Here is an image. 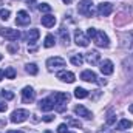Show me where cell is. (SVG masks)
I'll return each mask as SVG.
<instances>
[{
  "label": "cell",
  "instance_id": "cell-39",
  "mask_svg": "<svg viewBox=\"0 0 133 133\" xmlns=\"http://www.w3.org/2000/svg\"><path fill=\"white\" fill-rule=\"evenodd\" d=\"M64 3H71V2H74V0H62Z\"/></svg>",
  "mask_w": 133,
  "mask_h": 133
},
{
  "label": "cell",
  "instance_id": "cell-42",
  "mask_svg": "<svg viewBox=\"0 0 133 133\" xmlns=\"http://www.w3.org/2000/svg\"><path fill=\"white\" fill-rule=\"evenodd\" d=\"M66 133H73V132H66Z\"/></svg>",
  "mask_w": 133,
  "mask_h": 133
},
{
  "label": "cell",
  "instance_id": "cell-22",
  "mask_svg": "<svg viewBox=\"0 0 133 133\" xmlns=\"http://www.w3.org/2000/svg\"><path fill=\"white\" fill-rule=\"evenodd\" d=\"M71 64L76 66H81L82 64H84V57L81 56V54H74L73 57H71Z\"/></svg>",
  "mask_w": 133,
  "mask_h": 133
},
{
  "label": "cell",
  "instance_id": "cell-12",
  "mask_svg": "<svg viewBox=\"0 0 133 133\" xmlns=\"http://www.w3.org/2000/svg\"><path fill=\"white\" fill-rule=\"evenodd\" d=\"M74 113H76L77 116H82V118H85V119H91V118H93L91 111H90L88 108H85L84 105H76V107H74Z\"/></svg>",
  "mask_w": 133,
  "mask_h": 133
},
{
  "label": "cell",
  "instance_id": "cell-34",
  "mask_svg": "<svg viewBox=\"0 0 133 133\" xmlns=\"http://www.w3.org/2000/svg\"><path fill=\"white\" fill-rule=\"evenodd\" d=\"M98 133H115V130L113 129H101Z\"/></svg>",
  "mask_w": 133,
  "mask_h": 133
},
{
  "label": "cell",
  "instance_id": "cell-1",
  "mask_svg": "<svg viewBox=\"0 0 133 133\" xmlns=\"http://www.w3.org/2000/svg\"><path fill=\"white\" fill-rule=\"evenodd\" d=\"M88 37L98 45L101 48H107L108 45H110V40H108V37H107V34L104 33V31H99V30H96V28H88Z\"/></svg>",
  "mask_w": 133,
  "mask_h": 133
},
{
  "label": "cell",
  "instance_id": "cell-28",
  "mask_svg": "<svg viewBox=\"0 0 133 133\" xmlns=\"http://www.w3.org/2000/svg\"><path fill=\"white\" fill-rule=\"evenodd\" d=\"M9 9H0V19L2 20H8L9 19Z\"/></svg>",
  "mask_w": 133,
  "mask_h": 133
},
{
  "label": "cell",
  "instance_id": "cell-4",
  "mask_svg": "<svg viewBox=\"0 0 133 133\" xmlns=\"http://www.w3.org/2000/svg\"><path fill=\"white\" fill-rule=\"evenodd\" d=\"M28 116H30V111H28V110L19 108V110H14V111L11 113V118H9V119H11L12 124H20V122L26 121Z\"/></svg>",
  "mask_w": 133,
  "mask_h": 133
},
{
  "label": "cell",
  "instance_id": "cell-26",
  "mask_svg": "<svg viewBox=\"0 0 133 133\" xmlns=\"http://www.w3.org/2000/svg\"><path fill=\"white\" fill-rule=\"evenodd\" d=\"M2 96L8 101L14 99V93H12V91H8V90H2Z\"/></svg>",
  "mask_w": 133,
  "mask_h": 133
},
{
  "label": "cell",
  "instance_id": "cell-23",
  "mask_svg": "<svg viewBox=\"0 0 133 133\" xmlns=\"http://www.w3.org/2000/svg\"><path fill=\"white\" fill-rule=\"evenodd\" d=\"M43 46H45V48H51V46H54V36H51V34H48V36L45 37V42H43Z\"/></svg>",
  "mask_w": 133,
  "mask_h": 133
},
{
  "label": "cell",
  "instance_id": "cell-13",
  "mask_svg": "<svg viewBox=\"0 0 133 133\" xmlns=\"http://www.w3.org/2000/svg\"><path fill=\"white\" fill-rule=\"evenodd\" d=\"M113 62L111 61H108V59H105V61H102L101 62V73L102 74H105V76H108V74H111L113 73Z\"/></svg>",
  "mask_w": 133,
  "mask_h": 133
},
{
  "label": "cell",
  "instance_id": "cell-18",
  "mask_svg": "<svg viewBox=\"0 0 133 133\" xmlns=\"http://www.w3.org/2000/svg\"><path fill=\"white\" fill-rule=\"evenodd\" d=\"M130 127H133L132 121H129V119H121V121L118 122V125H116V130H127V129H130Z\"/></svg>",
  "mask_w": 133,
  "mask_h": 133
},
{
  "label": "cell",
  "instance_id": "cell-31",
  "mask_svg": "<svg viewBox=\"0 0 133 133\" xmlns=\"http://www.w3.org/2000/svg\"><path fill=\"white\" fill-rule=\"evenodd\" d=\"M68 132V127H66V124H61L59 127H57V133H66Z\"/></svg>",
  "mask_w": 133,
  "mask_h": 133
},
{
  "label": "cell",
  "instance_id": "cell-36",
  "mask_svg": "<svg viewBox=\"0 0 133 133\" xmlns=\"http://www.w3.org/2000/svg\"><path fill=\"white\" fill-rule=\"evenodd\" d=\"M3 77H5V71H3V70H0V81H2Z\"/></svg>",
  "mask_w": 133,
  "mask_h": 133
},
{
  "label": "cell",
  "instance_id": "cell-17",
  "mask_svg": "<svg viewBox=\"0 0 133 133\" xmlns=\"http://www.w3.org/2000/svg\"><path fill=\"white\" fill-rule=\"evenodd\" d=\"M39 36H40V31H39V30H30L28 34H26L28 43H36V40L39 39Z\"/></svg>",
  "mask_w": 133,
  "mask_h": 133
},
{
  "label": "cell",
  "instance_id": "cell-21",
  "mask_svg": "<svg viewBox=\"0 0 133 133\" xmlns=\"http://www.w3.org/2000/svg\"><path fill=\"white\" fill-rule=\"evenodd\" d=\"M25 70H26V73H28V74H31V76H36V74H37V71H39L36 64H26Z\"/></svg>",
  "mask_w": 133,
  "mask_h": 133
},
{
  "label": "cell",
  "instance_id": "cell-10",
  "mask_svg": "<svg viewBox=\"0 0 133 133\" xmlns=\"http://www.w3.org/2000/svg\"><path fill=\"white\" fill-rule=\"evenodd\" d=\"M74 42H76V45H79V46H87V45H88V37L82 33L81 30H76V31H74Z\"/></svg>",
  "mask_w": 133,
  "mask_h": 133
},
{
  "label": "cell",
  "instance_id": "cell-9",
  "mask_svg": "<svg viewBox=\"0 0 133 133\" xmlns=\"http://www.w3.org/2000/svg\"><path fill=\"white\" fill-rule=\"evenodd\" d=\"M31 22V19H30V14L26 12V11H19L17 12V17H16V23L17 25H20V26H25V25H28Z\"/></svg>",
  "mask_w": 133,
  "mask_h": 133
},
{
  "label": "cell",
  "instance_id": "cell-24",
  "mask_svg": "<svg viewBox=\"0 0 133 133\" xmlns=\"http://www.w3.org/2000/svg\"><path fill=\"white\" fill-rule=\"evenodd\" d=\"M115 121H116V116H115V113H113L111 110H108V113H107V119H105L107 125H111V124H115Z\"/></svg>",
  "mask_w": 133,
  "mask_h": 133
},
{
  "label": "cell",
  "instance_id": "cell-11",
  "mask_svg": "<svg viewBox=\"0 0 133 133\" xmlns=\"http://www.w3.org/2000/svg\"><path fill=\"white\" fill-rule=\"evenodd\" d=\"M57 79H61L62 82H66V84H73L76 81V76H74V73L64 70V71H59L57 73Z\"/></svg>",
  "mask_w": 133,
  "mask_h": 133
},
{
  "label": "cell",
  "instance_id": "cell-27",
  "mask_svg": "<svg viewBox=\"0 0 133 133\" xmlns=\"http://www.w3.org/2000/svg\"><path fill=\"white\" fill-rule=\"evenodd\" d=\"M8 51H9V53H17V51H19V45H17V42L9 43V45H8Z\"/></svg>",
  "mask_w": 133,
  "mask_h": 133
},
{
  "label": "cell",
  "instance_id": "cell-25",
  "mask_svg": "<svg viewBox=\"0 0 133 133\" xmlns=\"http://www.w3.org/2000/svg\"><path fill=\"white\" fill-rule=\"evenodd\" d=\"M5 76H6L8 79H14V77H16V70H14L12 66H8V68L5 70Z\"/></svg>",
  "mask_w": 133,
  "mask_h": 133
},
{
  "label": "cell",
  "instance_id": "cell-29",
  "mask_svg": "<svg viewBox=\"0 0 133 133\" xmlns=\"http://www.w3.org/2000/svg\"><path fill=\"white\" fill-rule=\"evenodd\" d=\"M39 9H40L42 12H46V14H48V12L51 11V6H50L48 3H42V5H39Z\"/></svg>",
  "mask_w": 133,
  "mask_h": 133
},
{
  "label": "cell",
  "instance_id": "cell-35",
  "mask_svg": "<svg viewBox=\"0 0 133 133\" xmlns=\"http://www.w3.org/2000/svg\"><path fill=\"white\" fill-rule=\"evenodd\" d=\"M6 110V104L5 102H0V111H5Z\"/></svg>",
  "mask_w": 133,
  "mask_h": 133
},
{
  "label": "cell",
  "instance_id": "cell-3",
  "mask_svg": "<svg viewBox=\"0 0 133 133\" xmlns=\"http://www.w3.org/2000/svg\"><path fill=\"white\" fill-rule=\"evenodd\" d=\"M77 11H79V14H82L85 17H91L95 14V11H93V2L91 0H81V3L77 6Z\"/></svg>",
  "mask_w": 133,
  "mask_h": 133
},
{
  "label": "cell",
  "instance_id": "cell-8",
  "mask_svg": "<svg viewBox=\"0 0 133 133\" xmlns=\"http://www.w3.org/2000/svg\"><path fill=\"white\" fill-rule=\"evenodd\" d=\"M34 98H36V91L33 90V87H25V88L22 90V101H23L25 104L33 102Z\"/></svg>",
  "mask_w": 133,
  "mask_h": 133
},
{
  "label": "cell",
  "instance_id": "cell-40",
  "mask_svg": "<svg viewBox=\"0 0 133 133\" xmlns=\"http://www.w3.org/2000/svg\"><path fill=\"white\" fill-rule=\"evenodd\" d=\"M43 133H53V132H50V130H46V132H43Z\"/></svg>",
  "mask_w": 133,
  "mask_h": 133
},
{
  "label": "cell",
  "instance_id": "cell-41",
  "mask_svg": "<svg viewBox=\"0 0 133 133\" xmlns=\"http://www.w3.org/2000/svg\"><path fill=\"white\" fill-rule=\"evenodd\" d=\"M0 61H2V54H0Z\"/></svg>",
  "mask_w": 133,
  "mask_h": 133
},
{
  "label": "cell",
  "instance_id": "cell-32",
  "mask_svg": "<svg viewBox=\"0 0 133 133\" xmlns=\"http://www.w3.org/2000/svg\"><path fill=\"white\" fill-rule=\"evenodd\" d=\"M70 125H74V127H82V122H81V121H76V119H70Z\"/></svg>",
  "mask_w": 133,
  "mask_h": 133
},
{
  "label": "cell",
  "instance_id": "cell-6",
  "mask_svg": "<svg viewBox=\"0 0 133 133\" xmlns=\"http://www.w3.org/2000/svg\"><path fill=\"white\" fill-rule=\"evenodd\" d=\"M113 12V5L108 2H102L101 5H98V14L101 17H107Z\"/></svg>",
  "mask_w": 133,
  "mask_h": 133
},
{
  "label": "cell",
  "instance_id": "cell-20",
  "mask_svg": "<svg viewBox=\"0 0 133 133\" xmlns=\"http://www.w3.org/2000/svg\"><path fill=\"white\" fill-rule=\"evenodd\" d=\"M74 96H76L77 99H84V98H87V96H88V91H87L85 88L77 87V88L74 90Z\"/></svg>",
  "mask_w": 133,
  "mask_h": 133
},
{
  "label": "cell",
  "instance_id": "cell-14",
  "mask_svg": "<svg viewBox=\"0 0 133 133\" xmlns=\"http://www.w3.org/2000/svg\"><path fill=\"white\" fill-rule=\"evenodd\" d=\"M81 79L85 81V82H98V76L95 74V71L91 70H85L81 73Z\"/></svg>",
  "mask_w": 133,
  "mask_h": 133
},
{
  "label": "cell",
  "instance_id": "cell-38",
  "mask_svg": "<svg viewBox=\"0 0 133 133\" xmlns=\"http://www.w3.org/2000/svg\"><path fill=\"white\" fill-rule=\"evenodd\" d=\"M129 111H130V113H133V104L130 105V107H129Z\"/></svg>",
  "mask_w": 133,
  "mask_h": 133
},
{
  "label": "cell",
  "instance_id": "cell-30",
  "mask_svg": "<svg viewBox=\"0 0 133 133\" xmlns=\"http://www.w3.org/2000/svg\"><path fill=\"white\" fill-rule=\"evenodd\" d=\"M61 37H62V40H64L65 43H68V42H70V37H68V31H65V28H62V30H61Z\"/></svg>",
  "mask_w": 133,
  "mask_h": 133
},
{
  "label": "cell",
  "instance_id": "cell-37",
  "mask_svg": "<svg viewBox=\"0 0 133 133\" xmlns=\"http://www.w3.org/2000/svg\"><path fill=\"white\" fill-rule=\"evenodd\" d=\"M8 133H23L22 130H9Z\"/></svg>",
  "mask_w": 133,
  "mask_h": 133
},
{
  "label": "cell",
  "instance_id": "cell-7",
  "mask_svg": "<svg viewBox=\"0 0 133 133\" xmlns=\"http://www.w3.org/2000/svg\"><path fill=\"white\" fill-rule=\"evenodd\" d=\"M65 59H62V57H50L48 61H46V66H48V70H54V68H62V66H65Z\"/></svg>",
  "mask_w": 133,
  "mask_h": 133
},
{
  "label": "cell",
  "instance_id": "cell-15",
  "mask_svg": "<svg viewBox=\"0 0 133 133\" xmlns=\"http://www.w3.org/2000/svg\"><path fill=\"white\" fill-rule=\"evenodd\" d=\"M39 107H40L42 111H51L54 108V102H53L51 98H45V99H42L39 102Z\"/></svg>",
  "mask_w": 133,
  "mask_h": 133
},
{
  "label": "cell",
  "instance_id": "cell-16",
  "mask_svg": "<svg viewBox=\"0 0 133 133\" xmlns=\"http://www.w3.org/2000/svg\"><path fill=\"white\" fill-rule=\"evenodd\" d=\"M40 22H42L43 26H46V28H53V26L56 25V17H54L53 14H45V16L40 19Z\"/></svg>",
  "mask_w": 133,
  "mask_h": 133
},
{
  "label": "cell",
  "instance_id": "cell-5",
  "mask_svg": "<svg viewBox=\"0 0 133 133\" xmlns=\"http://www.w3.org/2000/svg\"><path fill=\"white\" fill-rule=\"evenodd\" d=\"M0 36L12 42V40H17L20 37V33L17 30H12V28H0Z\"/></svg>",
  "mask_w": 133,
  "mask_h": 133
},
{
  "label": "cell",
  "instance_id": "cell-2",
  "mask_svg": "<svg viewBox=\"0 0 133 133\" xmlns=\"http://www.w3.org/2000/svg\"><path fill=\"white\" fill-rule=\"evenodd\" d=\"M50 98L53 99L54 108H56L57 111H64L65 107H66V102L70 99V95H68V93H62V91H56V93H53Z\"/></svg>",
  "mask_w": 133,
  "mask_h": 133
},
{
  "label": "cell",
  "instance_id": "cell-19",
  "mask_svg": "<svg viewBox=\"0 0 133 133\" xmlns=\"http://www.w3.org/2000/svg\"><path fill=\"white\" fill-rule=\"evenodd\" d=\"M99 59H101V56H99V53H98V51H91V53H88V54H87V61H88L91 65L98 64V62H99Z\"/></svg>",
  "mask_w": 133,
  "mask_h": 133
},
{
  "label": "cell",
  "instance_id": "cell-33",
  "mask_svg": "<svg viewBox=\"0 0 133 133\" xmlns=\"http://www.w3.org/2000/svg\"><path fill=\"white\" fill-rule=\"evenodd\" d=\"M54 119V116H51V115H46V116H43V121L45 122H51Z\"/></svg>",
  "mask_w": 133,
  "mask_h": 133
}]
</instances>
